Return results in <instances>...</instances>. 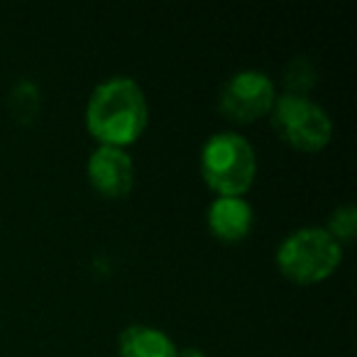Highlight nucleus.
<instances>
[{
  "mask_svg": "<svg viewBox=\"0 0 357 357\" xmlns=\"http://www.w3.org/2000/svg\"><path fill=\"white\" fill-rule=\"evenodd\" d=\"M255 225L252 206L243 196H218L208 208V228L223 243H238Z\"/></svg>",
  "mask_w": 357,
  "mask_h": 357,
  "instance_id": "0eeeda50",
  "label": "nucleus"
},
{
  "mask_svg": "<svg viewBox=\"0 0 357 357\" xmlns=\"http://www.w3.org/2000/svg\"><path fill=\"white\" fill-rule=\"evenodd\" d=\"M269 118L279 137L301 152H318L333 137L331 115L306 96H277Z\"/></svg>",
  "mask_w": 357,
  "mask_h": 357,
  "instance_id": "20e7f679",
  "label": "nucleus"
},
{
  "mask_svg": "<svg viewBox=\"0 0 357 357\" xmlns=\"http://www.w3.org/2000/svg\"><path fill=\"white\" fill-rule=\"evenodd\" d=\"M316 79H318V71L313 66V61L306 59V56H294L287 64V69H284V86H287L284 93L306 96L308 98L311 89L316 86Z\"/></svg>",
  "mask_w": 357,
  "mask_h": 357,
  "instance_id": "1a4fd4ad",
  "label": "nucleus"
},
{
  "mask_svg": "<svg viewBox=\"0 0 357 357\" xmlns=\"http://www.w3.org/2000/svg\"><path fill=\"white\" fill-rule=\"evenodd\" d=\"M326 230L340 248L347 243H352V240H355V230H357V208L355 206L352 204L337 206V208L331 213V220H328Z\"/></svg>",
  "mask_w": 357,
  "mask_h": 357,
  "instance_id": "9b49d317",
  "label": "nucleus"
},
{
  "mask_svg": "<svg viewBox=\"0 0 357 357\" xmlns=\"http://www.w3.org/2000/svg\"><path fill=\"white\" fill-rule=\"evenodd\" d=\"M176 357H208L201 347H184V350H178Z\"/></svg>",
  "mask_w": 357,
  "mask_h": 357,
  "instance_id": "f8f14e48",
  "label": "nucleus"
},
{
  "mask_svg": "<svg viewBox=\"0 0 357 357\" xmlns=\"http://www.w3.org/2000/svg\"><path fill=\"white\" fill-rule=\"evenodd\" d=\"M201 174L218 196H243L257 176L255 147L238 132H215L201 147Z\"/></svg>",
  "mask_w": 357,
  "mask_h": 357,
  "instance_id": "f03ea898",
  "label": "nucleus"
},
{
  "mask_svg": "<svg viewBox=\"0 0 357 357\" xmlns=\"http://www.w3.org/2000/svg\"><path fill=\"white\" fill-rule=\"evenodd\" d=\"M89 181L105 199H125L135 186V164L120 147L100 144L89 159Z\"/></svg>",
  "mask_w": 357,
  "mask_h": 357,
  "instance_id": "423d86ee",
  "label": "nucleus"
},
{
  "mask_svg": "<svg viewBox=\"0 0 357 357\" xmlns=\"http://www.w3.org/2000/svg\"><path fill=\"white\" fill-rule=\"evenodd\" d=\"M10 113L17 123H30L40 110V91L32 81H20L10 93Z\"/></svg>",
  "mask_w": 357,
  "mask_h": 357,
  "instance_id": "9d476101",
  "label": "nucleus"
},
{
  "mask_svg": "<svg viewBox=\"0 0 357 357\" xmlns=\"http://www.w3.org/2000/svg\"><path fill=\"white\" fill-rule=\"evenodd\" d=\"M277 86L264 71L245 69L233 74L220 89L218 108L228 120L240 125L255 123L272 113Z\"/></svg>",
  "mask_w": 357,
  "mask_h": 357,
  "instance_id": "39448f33",
  "label": "nucleus"
},
{
  "mask_svg": "<svg viewBox=\"0 0 357 357\" xmlns=\"http://www.w3.org/2000/svg\"><path fill=\"white\" fill-rule=\"evenodd\" d=\"M342 248L326 228H298L289 233L277 248V267L296 284H318L337 269Z\"/></svg>",
  "mask_w": 357,
  "mask_h": 357,
  "instance_id": "7ed1b4c3",
  "label": "nucleus"
},
{
  "mask_svg": "<svg viewBox=\"0 0 357 357\" xmlns=\"http://www.w3.org/2000/svg\"><path fill=\"white\" fill-rule=\"evenodd\" d=\"M149 118L142 86L130 76H113L93 89L86 105V128L105 147L137 142Z\"/></svg>",
  "mask_w": 357,
  "mask_h": 357,
  "instance_id": "f257e3e1",
  "label": "nucleus"
},
{
  "mask_svg": "<svg viewBox=\"0 0 357 357\" xmlns=\"http://www.w3.org/2000/svg\"><path fill=\"white\" fill-rule=\"evenodd\" d=\"M120 357H176L178 347L164 331L152 326H130L118 337Z\"/></svg>",
  "mask_w": 357,
  "mask_h": 357,
  "instance_id": "6e6552de",
  "label": "nucleus"
}]
</instances>
